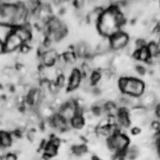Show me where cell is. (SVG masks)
Segmentation results:
<instances>
[{
    "label": "cell",
    "mask_w": 160,
    "mask_h": 160,
    "mask_svg": "<svg viewBox=\"0 0 160 160\" xmlns=\"http://www.w3.org/2000/svg\"><path fill=\"white\" fill-rule=\"evenodd\" d=\"M58 54L56 50L55 49H49L46 51L43 55L40 56L41 59V63L45 68H51L55 67V64L56 62L57 59L58 58Z\"/></svg>",
    "instance_id": "obj_6"
},
{
    "label": "cell",
    "mask_w": 160,
    "mask_h": 160,
    "mask_svg": "<svg viewBox=\"0 0 160 160\" xmlns=\"http://www.w3.org/2000/svg\"><path fill=\"white\" fill-rule=\"evenodd\" d=\"M31 50V47L29 45L28 42H27V43H22V45L19 48L20 52L22 53V55H28V54H29Z\"/></svg>",
    "instance_id": "obj_17"
},
{
    "label": "cell",
    "mask_w": 160,
    "mask_h": 160,
    "mask_svg": "<svg viewBox=\"0 0 160 160\" xmlns=\"http://www.w3.org/2000/svg\"><path fill=\"white\" fill-rule=\"evenodd\" d=\"M71 128H75L76 130L82 129L84 125H85V118H84L83 115H75L71 120Z\"/></svg>",
    "instance_id": "obj_11"
},
{
    "label": "cell",
    "mask_w": 160,
    "mask_h": 160,
    "mask_svg": "<svg viewBox=\"0 0 160 160\" xmlns=\"http://www.w3.org/2000/svg\"><path fill=\"white\" fill-rule=\"evenodd\" d=\"M13 31H14V28L11 26L0 24V41L4 43L7 38L13 32Z\"/></svg>",
    "instance_id": "obj_10"
},
{
    "label": "cell",
    "mask_w": 160,
    "mask_h": 160,
    "mask_svg": "<svg viewBox=\"0 0 160 160\" xmlns=\"http://www.w3.org/2000/svg\"><path fill=\"white\" fill-rule=\"evenodd\" d=\"M91 160H101V159L97 156H93L91 157Z\"/></svg>",
    "instance_id": "obj_25"
},
{
    "label": "cell",
    "mask_w": 160,
    "mask_h": 160,
    "mask_svg": "<svg viewBox=\"0 0 160 160\" xmlns=\"http://www.w3.org/2000/svg\"><path fill=\"white\" fill-rule=\"evenodd\" d=\"M82 79V71L78 68H74L71 72V75L68 78V83L67 86L68 91H73L81 85V82Z\"/></svg>",
    "instance_id": "obj_5"
},
{
    "label": "cell",
    "mask_w": 160,
    "mask_h": 160,
    "mask_svg": "<svg viewBox=\"0 0 160 160\" xmlns=\"http://www.w3.org/2000/svg\"><path fill=\"white\" fill-rule=\"evenodd\" d=\"M135 70H136V72L138 73V75H145L146 73V68H144V67H142V66H137L136 68H135Z\"/></svg>",
    "instance_id": "obj_20"
},
{
    "label": "cell",
    "mask_w": 160,
    "mask_h": 160,
    "mask_svg": "<svg viewBox=\"0 0 160 160\" xmlns=\"http://www.w3.org/2000/svg\"><path fill=\"white\" fill-rule=\"evenodd\" d=\"M112 51H120L127 48L129 43V36L123 31H120L110 38Z\"/></svg>",
    "instance_id": "obj_3"
},
{
    "label": "cell",
    "mask_w": 160,
    "mask_h": 160,
    "mask_svg": "<svg viewBox=\"0 0 160 160\" xmlns=\"http://www.w3.org/2000/svg\"><path fill=\"white\" fill-rule=\"evenodd\" d=\"M155 115L160 118V103L155 107Z\"/></svg>",
    "instance_id": "obj_23"
},
{
    "label": "cell",
    "mask_w": 160,
    "mask_h": 160,
    "mask_svg": "<svg viewBox=\"0 0 160 160\" xmlns=\"http://www.w3.org/2000/svg\"><path fill=\"white\" fill-rule=\"evenodd\" d=\"M89 78L91 84L93 86H95L96 84H98V82L101 80V78H102V74L98 71H93L92 73H91V75H90Z\"/></svg>",
    "instance_id": "obj_15"
},
{
    "label": "cell",
    "mask_w": 160,
    "mask_h": 160,
    "mask_svg": "<svg viewBox=\"0 0 160 160\" xmlns=\"http://www.w3.org/2000/svg\"><path fill=\"white\" fill-rule=\"evenodd\" d=\"M108 149L115 155L122 154L130 147V139L124 133L117 132L107 139Z\"/></svg>",
    "instance_id": "obj_2"
},
{
    "label": "cell",
    "mask_w": 160,
    "mask_h": 160,
    "mask_svg": "<svg viewBox=\"0 0 160 160\" xmlns=\"http://www.w3.org/2000/svg\"><path fill=\"white\" fill-rule=\"evenodd\" d=\"M12 136L8 131H0V147L2 148H7L11 147L12 143Z\"/></svg>",
    "instance_id": "obj_8"
},
{
    "label": "cell",
    "mask_w": 160,
    "mask_h": 160,
    "mask_svg": "<svg viewBox=\"0 0 160 160\" xmlns=\"http://www.w3.org/2000/svg\"><path fill=\"white\" fill-rule=\"evenodd\" d=\"M62 56H63L65 62L68 64H71V65L75 64L77 61V58H78V56L74 51H66L62 55Z\"/></svg>",
    "instance_id": "obj_13"
},
{
    "label": "cell",
    "mask_w": 160,
    "mask_h": 160,
    "mask_svg": "<svg viewBox=\"0 0 160 160\" xmlns=\"http://www.w3.org/2000/svg\"><path fill=\"white\" fill-rule=\"evenodd\" d=\"M131 133L133 135H138L141 133V129L139 128H138V127H135V128H133L131 129Z\"/></svg>",
    "instance_id": "obj_21"
},
{
    "label": "cell",
    "mask_w": 160,
    "mask_h": 160,
    "mask_svg": "<svg viewBox=\"0 0 160 160\" xmlns=\"http://www.w3.org/2000/svg\"><path fill=\"white\" fill-rule=\"evenodd\" d=\"M133 57L136 60H139L142 62H148L151 58V55L148 51V47H144L139 50H136L133 54Z\"/></svg>",
    "instance_id": "obj_7"
},
{
    "label": "cell",
    "mask_w": 160,
    "mask_h": 160,
    "mask_svg": "<svg viewBox=\"0 0 160 160\" xmlns=\"http://www.w3.org/2000/svg\"><path fill=\"white\" fill-rule=\"evenodd\" d=\"M157 45H158V51H159V55H160V38H158V42H157Z\"/></svg>",
    "instance_id": "obj_24"
},
{
    "label": "cell",
    "mask_w": 160,
    "mask_h": 160,
    "mask_svg": "<svg viewBox=\"0 0 160 160\" xmlns=\"http://www.w3.org/2000/svg\"><path fill=\"white\" fill-rule=\"evenodd\" d=\"M118 88L124 95L130 96L138 97L142 96L145 91V83L141 79L134 77H122L118 82Z\"/></svg>",
    "instance_id": "obj_1"
},
{
    "label": "cell",
    "mask_w": 160,
    "mask_h": 160,
    "mask_svg": "<svg viewBox=\"0 0 160 160\" xmlns=\"http://www.w3.org/2000/svg\"><path fill=\"white\" fill-rule=\"evenodd\" d=\"M66 78H66V76L63 75V74L58 75V77H57L56 80H55V82H56L57 86H58L60 89L65 87Z\"/></svg>",
    "instance_id": "obj_16"
},
{
    "label": "cell",
    "mask_w": 160,
    "mask_h": 160,
    "mask_svg": "<svg viewBox=\"0 0 160 160\" xmlns=\"http://www.w3.org/2000/svg\"><path fill=\"white\" fill-rule=\"evenodd\" d=\"M22 43L23 42H22V40L20 39L13 31L4 42V52H14L16 50L19 49L20 47L22 45Z\"/></svg>",
    "instance_id": "obj_4"
},
{
    "label": "cell",
    "mask_w": 160,
    "mask_h": 160,
    "mask_svg": "<svg viewBox=\"0 0 160 160\" xmlns=\"http://www.w3.org/2000/svg\"><path fill=\"white\" fill-rule=\"evenodd\" d=\"M148 49L151 57H158L159 55V51H158L157 42L155 41H151L148 44Z\"/></svg>",
    "instance_id": "obj_14"
},
{
    "label": "cell",
    "mask_w": 160,
    "mask_h": 160,
    "mask_svg": "<svg viewBox=\"0 0 160 160\" xmlns=\"http://www.w3.org/2000/svg\"><path fill=\"white\" fill-rule=\"evenodd\" d=\"M27 138H28V139L29 140V141L33 142V141H34L35 138V131H32V130H30V131H28V133H27Z\"/></svg>",
    "instance_id": "obj_18"
},
{
    "label": "cell",
    "mask_w": 160,
    "mask_h": 160,
    "mask_svg": "<svg viewBox=\"0 0 160 160\" xmlns=\"http://www.w3.org/2000/svg\"><path fill=\"white\" fill-rule=\"evenodd\" d=\"M42 149H43L44 157H47L48 158H50L55 157L57 155L58 148L57 147H55V145H53L52 143L49 142V141H48V143L46 144V146Z\"/></svg>",
    "instance_id": "obj_9"
},
{
    "label": "cell",
    "mask_w": 160,
    "mask_h": 160,
    "mask_svg": "<svg viewBox=\"0 0 160 160\" xmlns=\"http://www.w3.org/2000/svg\"><path fill=\"white\" fill-rule=\"evenodd\" d=\"M151 128L153 130H155V131H160V122L159 121H157V120H155V121H153L151 124Z\"/></svg>",
    "instance_id": "obj_19"
},
{
    "label": "cell",
    "mask_w": 160,
    "mask_h": 160,
    "mask_svg": "<svg viewBox=\"0 0 160 160\" xmlns=\"http://www.w3.org/2000/svg\"><path fill=\"white\" fill-rule=\"evenodd\" d=\"M72 154L75 156L82 157L88 151V148L86 147L85 144H77V145L72 146L71 148Z\"/></svg>",
    "instance_id": "obj_12"
},
{
    "label": "cell",
    "mask_w": 160,
    "mask_h": 160,
    "mask_svg": "<svg viewBox=\"0 0 160 160\" xmlns=\"http://www.w3.org/2000/svg\"><path fill=\"white\" fill-rule=\"evenodd\" d=\"M6 160H17L16 156L13 154H8L6 157Z\"/></svg>",
    "instance_id": "obj_22"
}]
</instances>
